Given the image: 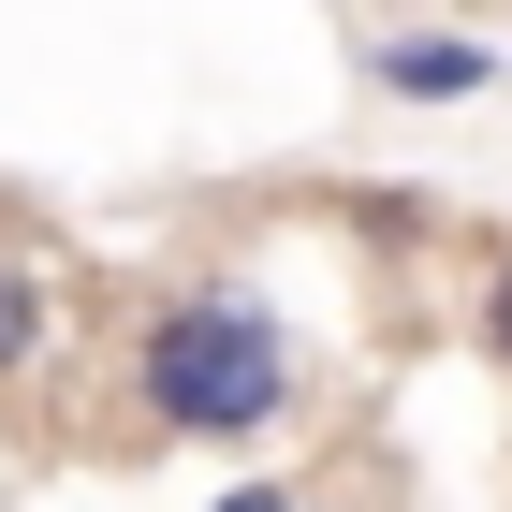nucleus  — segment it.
<instances>
[{
    "label": "nucleus",
    "mask_w": 512,
    "mask_h": 512,
    "mask_svg": "<svg viewBox=\"0 0 512 512\" xmlns=\"http://www.w3.org/2000/svg\"><path fill=\"white\" fill-rule=\"evenodd\" d=\"M132 410L161 439H220V454L264 439V425H293V337H278V308L235 293V278L161 293L132 322Z\"/></svg>",
    "instance_id": "nucleus-1"
},
{
    "label": "nucleus",
    "mask_w": 512,
    "mask_h": 512,
    "mask_svg": "<svg viewBox=\"0 0 512 512\" xmlns=\"http://www.w3.org/2000/svg\"><path fill=\"white\" fill-rule=\"evenodd\" d=\"M366 88L381 103H483L498 88V44L483 30H381L366 44Z\"/></svg>",
    "instance_id": "nucleus-2"
},
{
    "label": "nucleus",
    "mask_w": 512,
    "mask_h": 512,
    "mask_svg": "<svg viewBox=\"0 0 512 512\" xmlns=\"http://www.w3.org/2000/svg\"><path fill=\"white\" fill-rule=\"evenodd\" d=\"M44 322H59L44 264H15V249H0V381H30V366H44Z\"/></svg>",
    "instance_id": "nucleus-3"
},
{
    "label": "nucleus",
    "mask_w": 512,
    "mask_h": 512,
    "mask_svg": "<svg viewBox=\"0 0 512 512\" xmlns=\"http://www.w3.org/2000/svg\"><path fill=\"white\" fill-rule=\"evenodd\" d=\"M483 366H498V381H512V249H498V264H483Z\"/></svg>",
    "instance_id": "nucleus-4"
},
{
    "label": "nucleus",
    "mask_w": 512,
    "mask_h": 512,
    "mask_svg": "<svg viewBox=\"0 0 512 512\" xmlns=\"http://www.w3.org/2000/svg\"><path fill=\"white\" fill-rule=\"evenodd\" d=\"M205 512H308V483H278V469H264V483H235V498H205Z\"/></svg>",
    "instance_id": "nucleus-5"
}]
</instances>
